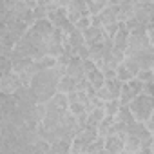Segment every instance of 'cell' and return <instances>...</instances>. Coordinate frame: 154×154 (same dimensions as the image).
<instances>
[{"label": "cell", "mask_w": 154, "mask_h": 154, "mask_svg": "<svg viewBox=\"0 0 154 154\" xmlns=\"http://www.w3.org/2000/svg\"><path fill=\"white\" fill-rule=\"evenodd\" d=\"M58 80H60V76L56 74V71L53 67L36 72V76L31 82V89L35 91V94H36V98H38L40 103H47L54 96Z\"/></svg>", "instance_id": "6da1fadb"}, {"label": "cell", "mask_w": 154, "mask_h": 154, "mask_svg": "<svg viewBox=\"0 0 154 154\" xmlns=\"http://www.w3.org/2000/svg\"><path fill=\"white\" fill-rule=\"evenodd\" d=\"M129 107L138 122H147L150 118V114L154 112V96L141 93L129 103Z\"/></svg>", "instance_id": "7a4b0ae2"}, {"label": "cell", "mask_w": 154, "mask_h": 154, "mask_svg": "<svg viewBox=\"0 0 154 154\" xmlns=\"http://www.w3.org/2000/svg\"><path fill=\"white\" fill-rule=\"evenodd\" d=\"M141 87H143V82H140L138 78H131L129 82H123V87L120 93L122 105H129L138 94H141Z\"/></svg>", "instance_id": "3957f363"}, {"label": "cell", "mask_w": 154, "mask_h": 154, "mask_svg": "<svg viewBox=\"0 0 154 154\" xmlns=\"http://www.w3.org/2000/svg\"><path fill=\"white\" fill-rule=\"evenodd\" d=\"M22 85V80H20V76L13 71L9 74H2V80H0V93H4V94H15Z\"/></svg>", "instance_id": "277c9868"}, {"label": "cell", "mask_w": 154, "mask_h": 154, "mask_svg": "<svg viewBox=\"0 0 154 154\" xmlns=\"http://www.w3.org/2000/svg\"><path fill=\"white\" fill-rule=\"evenodd\" d=\"M67 15H69V20L72 24H76L82 17H87L89 15L87 2H85V0H71V4L67 8Z\"/></svg>", "instance_id": "5b68a950"}, {"label": "cell", "mask_w": 154, "mask_h": 154, "mask_svg": "<svg viewBox=\"0 0 154 154\" xmlns=\"http://www.w3.org/2000/svg\"><path fill=\"white\" fill-rule=\"evenodd\" d=\"M84 36H85V44L87 45H94V44H100L103 42V38L107 36L103 27H96V26H89L85 31H84Z\"/></svg>", "instance_id": "8992f818"}, {"label": "cell", "mask_w": 154, "mask_h": 154, "mask_svg": "<svg viewBox=\"0 0 154 154\" xmlns=\"http://www.w3.org/2000/svg\"><path fill=\"white\" fill-rule=\"evenodd\" d=\"M105 152H111V154H120L123 152V138L116 132L109 134L105 138Z\"/></svg>", "instance_id": "52a82bcc"}, {"label": "cell", "mask_w": 154, "mask_h": 154, "mask_svg": "<svg viewBox=\"0 0 154 154\" xmlns=\"http://www.w3.org/2000/svg\"><path fill=\"white\" fill-rule=\"evenodd\" d=\"M114 125H116V116L105 114V118L98 123V136L100 138H107L109 134L114 132Z\"/></svg>", "instance_id": "ba28073f"}, {"label": "cell", "mask_w": 154, "mask_h": 154, "mask_svg": "<svg viewBox=\"0 0 154 154\" xmlns=\"http://www.w3.org/2000/svg\"><path fill=\"white\" fill-rule=\"evenodd\" d=\"M141 150V138L136 134H127L123 138V152H131L136 154Z\"/></svg>", "instance_id": "9c48e42d"}, {"label": "cell", "mask_w": 154, "mask_h": 154, "mask_svg": "<svg viewBox=\"0 0 154 154\" xmlns=\"http://www.w3.org/2000/svg\"><path fill=\"white\" fill-rule=\"evenodd\" d=\"M76 80H78V78H74V76H71V74L62 76V78L58 80L56 91L58 93H65V94H69L71 91H76Z\"/></svg>", "instance_id": "30bf717a"}, {"label": "cell", "mask_w": 154, "mask_h": 154, "mask_svg": "<svg viewBox=\"0 0 154 154\" xmlns=\"http://www.w3.org/2000/svg\"><path fill=\"white\" fill-rule=\"evenodd\" d=\"M85 76H87L89 84H91L94 89H100V87L105 84V74L102 72V69H100V67H94V69L87 71V72H85Z\"/></svg>", "instance_id": "8fae6325"}, {"label": "cell", "mask_w": 154, "mask_h": 154, "mask_svg": "<svg viewBox=\"0 0 154 154\" xmlns=\"http://www.w3.org/2000/svg\"><path fill=\"white\" fill-rule=\"evenodd\" d=\"M71 140H65V138H60L56 141L51 143V154H65V152H71Z\"/></svg>", "instance_id": "7c38bea8"}, {"label": "cell", "mask_w": 154, "mask_h": 154, "mask_svg": "<svg viewBox=\"0 0 154 154\" xmlns=\"http://www.w3.org/2000/svg\"><path fill=\"white\" fill-rule=\"evenodd\" d=\"M134 4H136V0L118 6V20H120V22H125L127 18H131V17L134 15Z\"/></svg>", "instance_id": "4fadbf2b"}, {"label": "cell", "mask_w": 154, "mask_h": 154, "mask_svg": "<svg viewBox=\"0 0 154 154\" xmlns=\"http://www.w3.org/2000/svg\"><path fill=\"white\" fill-rule=\"evenodd\" d=\"M116 122L118 123H132V122H136V118L131 112V107L129 105H122L120 107V111L116 114Z\"/></svg>", "instance_id": "5bb4252c"}, {"label": "cell", "mask_w": 154, "mask_h": 154, "mask_svg": "<svg viewBox=\"0 0 154 154\" xmlns=\"http://www.w3.org/2000/svg\"><path fill=\"white\" fill-rule=\"evenodd\" d=\"M103 56H105V49H103V45H102V42L100 44H94V45H89V58L93 60V62H102L103 60Z\"/></svg>", "instance_id": "9a60e30c"}, {"label": "cell", "mask_w": 154, "mask_h": 154, "mask_svg": "<svg viewBox=\"0 0 154 154\" xmlns=\"http://www.w3.org/2000/svg\"><path fill=\"white\" fill-rule=\"evenodd\" d=\"M85 152L87 154H96V152H105V138H96L93 140L87 147H85Z\"/></svg>", "instance_id": "2e32d148"}, {"label": "cell", "mask_w": 154, "mask_h": 154, "mask_svg": "<svg viewBox=\"0 0 154 154\" xmlns=\"http://www.w3.org/2000/svg\"><path fill=\"white\" fill-rule=\"evenodd\" d=\"M35 65L38 67V71H44V69H51L56 65V56H51V54H45L38 60H35Z\"/></svg>", "instance_id": "e0dca14e"}, {"label": "cell", "mask_w": 154, "mask_h": 154, "mask_svg": "<svg viewBox=\"0 0 154 154\" xmlns=\"http://www.w3.org/2000/svg\"><path fill=\"white\" fill-rule=\"evenodd\" d=\"M67 36H69V40H71V44L74 45V49H76V47H80V45H84V44H85V36H84V31H80L78 27H76V26H74V29H72V31H71V33H69Z\"/></svg>", "instance_id": "ac0fdd59"}, {"label": "cell", "mask_w": 154, "mask_h": 154, "mask_svg": "<svg viewBox=\"0 0 154 154\" xmlns=\"http://www.w3.org/2000/svg\"><path fill=\"white\" fill-rule=\"evenodd\" d=\"M120 107H122V102H120V98L109 100V102H105V105H103V109H105V114H109V116H116V114H118V111H120Z\"/></svg>", "instance_id": "d6986e66"}, {"label": "cell", "mask_w": 154, "mask_h": 154, "mask_svg": "<svg viewBox=\"0 0 154 154\" xmlns=\"http://www.w3.org/2000/svg\"><path fill=\"white\" fill-rule=\"evenodd\" d=\"M116 72H118V78H120L122 82H129L131 78H134V76L131 74V71H129V69L123 65V62H122V63L116 67Z\"/></svg>", "instance_id": "ffe728a7"}, {"label": "cell", "mask_w": 154, "mask_h": 154, "mask_svg": "<svg viewBox=\"0 0 154 154\" xmlns=\"http://www.w3.org/2000/svg\"><path fill=\"white\" fill-rule=\"evenodd\" d=\"M120 26H122V22H111V24H105V26H103V31H105L107 36L114 38V35L120 31Z\"/></svg>", "instance_id": "44dd1931"}, {"label": "cell", "mask_w": 154, "mask_h": 154, "mask_svg": "<svg viewBox=\"0 0 154 154\" xmlns=\"http://www.w3.org/2000/svg\"><path fill=\"white\" fill-rule=\"evenodd\" d=\"M136 78L140 82H150V80H154V69H140Z\"/></svg>", "instance_id": "7402d4cb"}, {"label": "cell", "mask_w": 154, "mask_h": 154, "mask_svg": "<svg viewBox=\"0 0 154 154\" xmlns=\"http://www.w3.org/2000/svg\"><path fill=\"white\" fill-rule=\"evenodd\" d=\"M69 111L74 116H78V114L85 112V103H82V102H72V103H69Z\"/></svg>", "instance_id": "603a6c76"}, {"label": "cell", "mask_w": 154, "mask_h": 154, "mask_svg": "<svg viewBox=\"0 0 154 154\" xmlns=\"http://www.w3.org/2000/svg\"><path fill=\"white\" fill-rule=\"evenodd\" d=\"M89 80H87V76L84 74V76H80L78 80H76V91H87L89 89Z\"/></svg>", "instance_id": "cb8c5ba5"}, {"label": "cell", "mask_w": 154, "mask_h": 154, "mask_svg": "<svg viewBox=\"0 0 154 154\" xmlns=\"http://www.w3.org/2000/svg\"><path fill=\"white\" fill-rule=\"evenodd\" d=\"M74 26L78 27L80 31H85V29H87L89 26H93V24H91V15H87V17H82V18H80L78 22H76Z\"/></svg>", "instance_id": "d4e9b609"}, {"label": "cell", "mask_w": 154, "mask_h": 154, "mask_svg": "<svg viewBox=\"0 0 154 154\" xmlns=\"http://www.w3.org/2000/svg\"><path fill=\"white\" fill-rule=\"evenodd\" d=\"M33 15H35V20H44V18H47V8L38 6L33 9Z\"/></svg>", "instance_id": "484cf974"}, {"label": "cell", "mask_w": 154, "mask_h": 154, "mask_svg": "<svg viewBox=\"0 0 154 154\" xmlns=\"http://www.w3.org/2000/svg\"><path fill=\"white\" fill-rule=\"evenodd\" d=\"M141 93H145V94H150V96H154V80H150V82H143Z\"/></svg>", "instance_id": "4316f807"}, {"label": "cell", "mask_w": 154, "mask_h": 154, "mask_svg": "<svg viewBox=\"0 0 154 154\" xmlns=\"http://www.w3.org/2000/svg\"><path fill=\"white\" fill-rule=\"evenodd\" d=\"M91 24L96 26V27H103V24H102V17H100V15H91Z\"/></svg>", "instance_id": "83f0119b"}, {"label": "cell", "mask_w": 154, "mask_h": 154, "mask_svg": "<svg viewBox=\"0 0 154 154\" xmlns=\"http://www.w3.org/2000/svg\"><path fill=\"white\" fill-rule=\"evenodd\" d=\"M147 36H149L150 44H154V24H152V22L147 24Z\"/></svg>", "instance_id": "f1b7e54d"}, {"label": "cell", "mask_w": 154, "mask_h": 154, "mask_svg": "<svg viewBox=\"0 0 154 154\" xmlns=\"http://www.w3.org/2000/svg\"><path fill=\"white\" fill-rule=\"evenodd\" d=\"M51 2H53L54 6H58V8L67 9V8H69V4H71V0H51Z\"/></svg>", "instance_id": "f546056e"}, {"label": "cell", "mask_w": 154, "mask_h": 154, "mask_svg": "<svg viewBox=\"0 0 154 154\" xmlns=\"http://www.w3.org/2000/svg\"><path fill=\"white\" fill-rule=\"evenodd\" d=\"M145 125H147V129L150 131V134L154 136V112H152V114H150V118L145 122Z\"/></svg>", "instance_id": "4dcf8cb0"}, {"label": "cell", "mask_w": 154, "mask_h": 154, "mask_svg": "<svg viewBox=\"0 0 154 154\" xmlns=\"http://www.w3.org/2000/svg\"><path fill=\"white\" fill-rule=\"evenodd\" d=\"M127 2H132V0H109L107 4H111V6H122V4H127Z\"/></svg>", "instance_id": "1f68e13d"}, {"label": "cell", "mask_w": 154, "mask_h": 154, "mask_svg": "<svg viewBox=\"0 0 154 154\" xmlns=\"http://www.w3.org/2000/svg\"><path fill=\"white\" fill-rule=\"evenodd\" d=\"M94 2H98V4H102V6H107L109 0H94Z\"/></svg>", "instance_id": "d6a6232c"}, {"label": "cell", "mask_w": 154, "mask_h": 154, "mask_svg": "<svg viewBox=\"0 0 154 154\" xmlns=\"http://www.w3.org/2000/svg\"><path fill=\"white\" fill-rule=\"evenodd\" d=\"M152 152H154V136H152Z\"/></svg>", "instance_id": "836d02e7"}, {"label": "cell", "mask_w": 154, "mask_h": 154, "mask_svg": "<svg viewBox=\"0 0 154 154\" xmlns=\"http://www.w3.org/2000/svg\"><path fill=\"white\" fill-rule=\"evenodd\" d=\"M152 24H154V22H152Z\"/></svg>", "instance_id": "e575fe53"}]
</instances>
